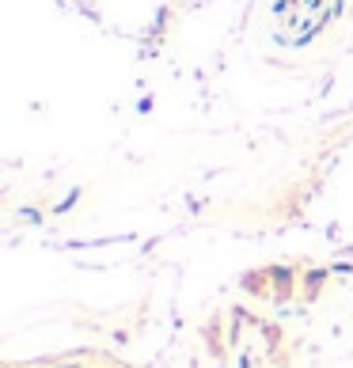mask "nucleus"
Instances as JSON below:
<instances>
[]
</instances>
